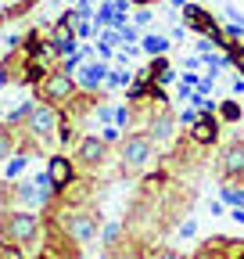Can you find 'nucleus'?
<instances>
[{"label": "nucleus", "instance_id": "f257e3e1", "mask_svg": "<svg viewBox=\"0 0 244 259\" xmlns=\"http://www.w3.org/2000/svg\"><path fill=\"white\" fill-rule=\"evenodd\" d=\"M0 238L11 241V245H33L40 238V220L33 212H0Z\"/></svg>", "mask_w": 244, "mask_h": 259}, {"label": "nucleus", "instance_id": "f03ea898", "mask_svg": "<svg viewBox=\"0 0 244 259\" xmlns=\"http://www.w3.org/2000/svg\"><path fill=\"white\" fill-rule=\"evenodd\" d=\"M151 158H155V137H151V134H130V137H122V148H118L122 173H140Z\"/></svg>", "mask_w": 244, "mask_h": 259}, {"label": "nucleus", "instance_id": "7ed1b4c3", "mask_svg": "<svg viewBox=\"0 0 244 259\" xmlns=\"http://www.w3.org/2000/svg\"><path fill=\"white\" fill-rule=\"evenodd\" d=\"M97 212H90V209H65L61 212V231H65L76 245H90L97 238Z\"/></svg>", "mask_w": 244, "mask_h": 259}, {"label": "nucleus", "instance_id": "20e7f679", "mask_svg": "<svg viewBox=\"0 0 244 259\" xmlns=\"http://www.w3.org/2000/svg\"><path fill=\"white\" fill-rule=\"evenodd\" d=\"M72 90H76V79H72V72H65V69H50L47 72V79L36 87V101H43V105H65V101H72Z\"/></svg>", "mask_w": 244, "mask_h": 259}, {"label": "nucleus", "instance_id": "39448f33", "mask_svg": "<svg viewBox=\"0 0 244 259\" xmlns=\"http://www.w3.org/2000/svg\"><path fill=\"white\" fill-rule=\"evenodd\" d=\"M183 25L194 29V32H201V36L212 40L216 47H226V32H223V25L212 18L201 4H183Z\"/></svg>", "mask_w": 244, "mask_h": 259}, {"label": "nucleus", "instance_id": "423d86ee", "mask_svg": "<svg viewBox=\"0 0 244 259\" xmlns=\"http://www.w3.org/2000/svg\"><path fill=\"white\" fill-rule=\"evenodd\" d=\"M57 126H61V115H57L54 105H36L33 112H29V119H25V130H29L36 141H47Z\"/></svg>", "mask_w": 244, "mask_h": 259}, {"label": "nucleus", "instance_id": "0eeeda50", "mask_svg": "<svg viewBox=\"0 0 244 259\" xmlns=\"http://www.w3.org/2000/svg\"><path fill=\"white\" fill-rule=\"evenodd\" d=\"M223 180H244V141H230L216 162Z\"/></svg>", "mask_w": 244, "mask_h": 259}, {"label": "nucleus", "instance_id": "6e6552de", "mask_svg": "<svg viewBox=\"0 0 244 259\" xmlns=\"http://www.w3.org/2000/svg\"><path fill=\"white\" fill-rule=\"evenodd\" d=\"M219 130H223L219 112H201L198 122L191 126V134H187V137H191L198 148H208V144H216V141H219Z\"/></svg>", "mask_w": 244, "mask_h": 259}, {"label": "nucleus", "instance_id": "1a4fd4ad", "mask_svg": "<svg viewBox=\"0 0 244 259\" xmlns=\"http://www.w3.org/2000/svg\"><path fill=\"white\" fill-rule=\"evenodd\" d=\"M76 158H79V166L83 169H101L104 162H108V141L101 137H83L79 148H76Z\"/></svg>", "mask_w": 244, "mask_h": 259}, {"label": "nucleus", "instance_id": "9d476101", "mask_svg": "<svg viewBox=\"0 0 244 259\" xmlns=\"http://www.w3.org/2000/svg\"><path fill=\"white\" fill-rule=\"evenodd\" d=\"M50 184H54V191H69L72 187V180H76V166L65 158V155H54L50 158Z\"/></svg>", "mask_w": 244, "mask_h": 259}, {"label": "nucleus", "instance_id": "9b49d317", "mask_svg": "<svg viewBox=\"0 0 244 259\" xmlns=\"http://www.w3.org/2000/svg\"><path fill=\"white\" fill-rule=\"evenodd\" d=\"M104 76H108V69H104V61H90L86 69L79 72V87H86V90H94V87H101L104 83Z\"/></svg>", "mask_w": 244, "mask_h": 259}, {"label": "nucleus", "instance_id": "f8f14e48", "mask_svg": "<svg viewBox=\"0 0 244 259\" xmlns=\"http://www.w3.org/2000/svg\"><path fill=\"white\" fill-rule=\"evenodd\" d=\"M147 134L155 137V141H169V137H172V115H169V112L151 115V122H147Z\"/></svg>", "mask_w": 244, "mask_h": 259}, {"label": "nucleus", "instance_id": "ddd939ff", "mask_svg": "<svg viewBox=\"0 0 244 259\" xmlns=\"http://www.w3.org/2000/svg\"><path fill=\"white\" fill-rule=\"evenodd\" d=\"M144 72L151 76V83H158V87L172 79V69H169V61H165V54H158V58H155V61H151V65H147V69H144Z\"/></svg>", "mask_w": 244, "mask_h": 259}, {"label": "nucleus", "instance_id": "4468645a", "mask_svg": "<svg viewBox=\"0 0 244 259\" xmlns=\"http://www.w3.org/2000/svg\"><path fill=\"white\" fill-rule=\"evenodd\" d=\"M219 119L223 122H240V115H244V105L240 101H219Z\"/></svg>", "mask_w": 244, "mask_h": 259}, {"label": "nucleus", "instance_id": "2eb2a0df", "mask_svg": "<svg viewBox=\"0 0 244 259\" xmlns=\"http://www.w3.org/2000/svg\"><path fill=\"white\" fill-rule=\"evenodd\" d=\"M144 51H147L151 58H158V54H165V51H169V40H165V36H158V32H151V36H144Z\"/></svg>", "mask_w": 244, "mask_h": 259}, {"label": "nucleus", "instance_id": "dca6fc26", "mask_svg": "<svg viewBox=\"0 0 244 259\" xmlns=\"http://www.w3.org/2000/svg\"><path fill=\"white\" fill-rule=\"evenodd\" d=\"M223 51L230 54V65H233V69H240V76H244V44L226 40V47H223Z\"/></svg>", "mask_w": 244, "mask_h": 259}, {"label": "nucleus", "instance_id": "f3484780", "mask_svg": "<svg viewBox=\"0 0 244 259\" xmlns=\"http://www.w3.org/2000/svg\"><path fill=\"white\" fill-rule=\"evenodd\" d=\"M223 202L233 209H244V187H223Z\"/></svg>", "mask_w": 244, "mask_h": 259}, {"label": "nucleus", "instance_id": "a211bd4d", "mask_svg": "<svg viewBox=\"0 0 244 259\" xmlns=\"http://www.w3.org/2000/svg\"><path fill=\"white\" fill-rule=\"evenodd\" d=\"M11 148H15L11 130H0V162H4V158H11Z\"/></svg>", "mask_w": 244, "mask_h": 259}, {"label": "nucleus", "instance_id": "6ab92c4d", "mask_svg": "<svg viewBox=\"0 0 244 259\" xmlns=\"http://www.w3.org/2000/svg\"><path fill=\"white\" fill-rule=\"evenodd\" d=\"M22 169H25V158H22V155H15V158L8 162V180H15Z\"/></svg>", "mask_w": 244, "mask_h": 259}, {"label": "nucleus", "instance_id": "aec40b11", "mask_svg": "<svg viewBox=\"0 0 244 259\" xmlns=\"http://www.w3.org/2000/svg\"><path fill=\"white\" fill-rule=\"evenodd\" d=\"M151 259H183V255L172 252V248H155V252H151Z\"/></svg>", "mask_w": 244, "mask_h": 259}, {"label": "nucleus", "instance_id": "412c9836", "mask_svg": "<svg viewBox=\"0 0 244 259\" xmlns=\"http://www.w3.org/2000/svg\"><path fill=\"white\" fill-rule=\"evenodd\" d=\"M198 115H201L198 108H183V115H179V119L187 122V126H194V122H198Z\"/></svg>", "mask_w": 244, "mask_h": 259}, {"label": "nucleus", "instance_id": "4be33fe9", "mask_svg": "<svg viewBox=\"0 0 244 259\" xmlns=\"http://www.w3.org/2000/svg\"><path fill=\"white\" fill-rule=\"evenodd\" d=\"M194 231H198V223H194V220H187V223L179 227V234H183V238H194Z\"/></svg>", "mask_w": 244, "mask_h": 259}, {"label": "nucleus", "instance_id": "5701e85b", "mask_svg": "<svg viewBox=\"0 0 244 259\" xmlns=\"http://www.w3.org/2000/svg\"><path fill=\"white\" fill-rule=\"evenodd\" d=\"M147 18H151V8H140V11H137V22L147 25Z\"/></svg>", "mask_w": 244, "mask_h": 259}, {"label": "nucleus", "instance_id": "b1692460", "mask_svg": "<svg viewBox=\"0 0 244 259\" xmlns=\"http://www.w3.org/2000/svg\"><path fill=\"white\" fill-rule=\"evenodd\" d=\"M233 94H244V76H237V79H233Z\"/></svg>", "mask_w": 244, "mask_h": 259}, {"label": "nucleus", "instance_id": "393cba45", "mask_svg": "<svg viewBox=\"0 0 244 259\" xmlns=\"http://www.w3.org/2000/svg\"><path fill=\"white\" fill-rule=\"evenodd\" d=\"M130 4H133V8H151L155 0H130Z\"/></svg>", "mask_w": 244, "mask_h": 259}, {"label": "nucleus", "instance_id": "a878e982", "mask_svg": "<svg viewBox=\"0 0 244 259\" xmlns=\"http://www.w3.org/2000/svg\"><path fill=\"white\" fill-rule=\"evenodd\" d=\"M233 220H237V223H244V209H233Z\"/></svg>", "mask_w": 244, "mask_h": 259}, {"label": "nucleus", "instance_id": "bb28decb", "mask_svg": "<svg viewBox=\"0 0 244 259\" xmlns=\"http://www.w3.org/2000/svg\"><path fill=\"white\" fill-rule=\"evenodd\" d=\"M169 4H176V8H179V4H187V0H169Z\"/></svg>", "mask_w": 244, "mask_h": 259}, {"label": "nucleus", "instance_id": "cd10ccee", "mask_svg": "<svg viewBox=\"0 0 244 259\" xmlns=\"http://www.w3.org/2000/svg\"><path fill=\"white\" fill-rule=\"evenodd\" d=\"M233 259H244V248H240V252H237V255H233Z\"/></svg>", "mask_w": 244, "mask_h": 259}, {"label": "nucleus", "instance_id": "c85d7f7f", "mask_svg": "<svg viewBox=\"0 0 244 259\" xmlns=\"http://www.w3.org/2000/svg\"><path fill=\"white\" fill-rule=\"evenodd\" d=\"M69 4H79V0H69Z\"/></svg>", "mask_w": 244, "mask_h": 259}]
</instances>
